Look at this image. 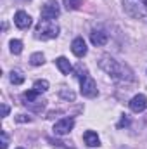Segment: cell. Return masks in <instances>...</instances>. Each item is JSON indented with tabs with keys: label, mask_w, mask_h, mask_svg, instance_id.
Returning a JSON list of instances; mask_svg holds the SVG:
<instances>
[{
	"label": "cell",
	"mask_w": 147,
	"mask_h": 149,
	"mask_svg": "<svg viewBox=\"0 0 147 149\" xmlns=\"http://www.w3.org/2000/svg\"><path fill=\"white\" fill-rule=\"evenodd\" d=\"M61 14V7H59V3L55 2V0H50V2H47L45 5H43V9H42V17L43 19H55L57 16Z\"/></svg>",
	"instance_id": "cell-4"
},
{
	"label": "cell",
	"mask_w": 147,
	"mask_h": 149,
	"mask_svg": "<svg viewBox=\"0 0 147 149\" xmlns=\"http://www.w3.org/2000/svg\"><path fill=\"white\" fill-rule=\"evenodd\" d=\"M99 66L107 74H111L112 78H116V80H126V81L133 80V73L130 71V68L125 66L123 63L112 59L111 56H102L101 61H99Z\"/></svg>",
	"instance_id": "cell-1"
},
{
	"label": "cell",
	"mask_w": 147,
	"mask_h": 149,
	"mask_svg": "<svg viewBox=\"0 0 147 149\" xmlns=\"http://www.w3.org/2000/svg\"><path fill=\"white\" fill-rule=\"evenodd\" d=\"M17 121H30V118H26L24 114H19L17 116Z\"/></svg>",
	"instance_id": "cell-21"
},
{
	"label": "cell",
	"mask_w": 147,
	"mask_h": 149,
	"mask_svg": "<svg viewBox=\"0 0 147 149\" xmlns=\"http://www.w3.org/2000/svg\"><path fill=\"white\" fill-rule=\"evenodd\" d=\"M7 114H9V106L2 104V116H7Z\"/></svg>",
	"instance_id": "cell-20"
},
{
	"label": "cell",
	"mask_w": 147,
	"mask_h": 149,
	"mask_svg": "<svg viewBox=\"0 0 147 149\" xmlns=\"http://www.w3.org/2000/svg\"><path fill=\"white\" fill-rule=\"evenodd\" d=\"M74 127V120L73 118H62L61 121H57L54 125V134L55 135H66L73 130Z\"/></svg>",
	"instance_id": "cell-5"
},
{
	"label": "cell",
	"mask_w": 147,
	"mask_h": 149,
	"mask_svg": "<svg viewBox=\"0 0 147 149\" xmlns=\"http://www.w3.org/2000/svg\"><path fill=\"white\" fill-rule=\"evenodd\" d=\"M7 146H9V135H7V132L3 130V132H2V149H7Z\"/></svg>",
	"instance_id": "cell-18"
},
{
	"label": "cell",
	"mask_w": 147,
	"mask_h": 149,
	"mask_svg": "<svg viewBox=\"0 0 147 149\" xmlns=\"http://www.w3.org/2000/svg\"><path fill=\"white\" fill-rule=\"evenodd\" d=\"M107 33L104 31V30H94L92 33H90V42L94 43V45H97V47H101V45H106L107 43Z\"/></svg>",
	"instance_id": "cell-9"
},
{
	"label": "cell",
	"mask_w": 147,
	"mask_h": 149,
	"mask_svg": "<svg viewBox=\"0 0 147 149\" xmlns=\"http://www.w3.org/2000/svg\"><path fill=\"white\" fill-rule=\"evenodd\" d=\"M14 23H16L17 28L28 30V28L31 26V17H30V14H26L24 10H19V12H16V16H14Z\"/></svg>",
	"instance_id": "cell-7"
},
{
	"label": "cell",
	"mask_w": 147,
	"mask_h": 149,
	"mask_svg": "<svg viewBox=\"0 0 147 149\" xmlns=\"http://www.w3.org/2000/svg\"><path fill=\"white\" fill-rule=\"evenodd\" d=\"M55 64H57V68L61 70V73L62 74H69L71 71H73V66H71V63H69L66 57H57Z\"/></svg>",
	"instance_id": "cell-11"
},
{
	"label": "cell",
	"mask_w": 147,
	"mask_h": 149,
	"mask_svg": "<svg viewBox=\"0 0 147 149\" xmlns=\"http://www.w3.org/2000/svg\"><path fill=\"white\" fill-rule=\"evenodd\" d=\"M38 94L35 88L33 90H28V92H24L23 94V101H24V104H30V102H38Z\"/></svg>",
	"instance_id": "cell-12"
},
{
	"label": "cell",
	"mask_w": 147,
	"mask_h": 149,
	"mask_svg": "<svg viewBox=\"0 0 147 149\" xmlns=\"http://www.w3.org/2000/svg\"><path fill=\"white\" fill-rule=\"evenodd\" d=\"M125 125H128V118H121V121H119L118 127H125Z\"/></svg>",
	"instance_id": "cell-22"
},
{
	"label": "cell",
	"mask_w": 147,
	"mask_h": 149,
	"mask_svg": "<svg viewBox=\"0 0 147 149\" xmlns=\"http://www.w3.org/2000/svg\"><path fill=\"white\" fill-rule=\"evenodd\" d=\"M71 50H73V54L76 57H83L87 54V43H85V40L81 37L74 38L73 43H71Z\"/></svg>",
	"instance_id": "cell-8"
},
{
	"label": "cell",
	"mask_w": 147,
	"mask_h": 149,
	"mask_svg": "<svg viewBox=\"0 0 147 149\" xmlns=\"http://www.w3.org/2000/svg\"><path fill=\"white\" fill-rule=\"evenodd\" d=\"M30 63H31L33 66H40V64H43V63H45V57H43V54H42V52H35V54H31Z\"/></svg>",
	"instance_id": "cell-13"
},
{
	"label": "cell",
	"mask_w": 147,
	"mask_h": 149,
	"mask_svg": "<svg viewBox=\"0 0 147 149\" xmlns=\"http://www.w3.org/2000/svg\"><path fill=\"white\" fill-rule=\"evenodd\" d=\"M83 139H85V144L87 146H90V148H97L99 146V135L95 134V132H92V130H87L85 134H83Z\"/></svg>",
	"instance_id": "cell-10"
},
{
	"label": "cell",
	"mask_w": 147,
	"mask_h": 149,
	"mask_svg": "<svg viewBox=\"0 0 147 149\" xmlns=\"http://www.w3.org/2000/svg\"><path fill=\"white\" fill-rule=\"evenodd\" d=\"M83 3V0H64V5L68 10H74V9H80V5Z\"/></svg>",
	"instance_id": "cell-17"
},
{
	"label": "cell",
	"mask_w": 147,
	"mask_h": 149,
	"mask_svg": "<svg viewBox=\"0 0 147 149\" xmlns=\"http://www.w3.org/2000/svg\"><path fill=\"white\" fill-rule=\"evenodd\" d=\"M10 52L12 54H21L23 52V42L21 40H10Z\"/></svg>",
	"instance_id": "cell-14"
},
{
	"label": "cell",
	"mask_w": 147,
	"mask_h": 149,
	"mask_svg": "<svg viewBox=\"0 0 147 149\" xmlns=\"http://www.w3.org/2000/svg\"><path fill=\"white\" fill-rule=\"evenodd\" d=\"M57 35H59V26L52 23L50 19H42L35 30V37L42 40H50V38H55Z\"/></svg>",
	"instance_id": "cell-3"
},
{
	"label": "cell",
	"mask_w": 147,
	"mask_h": 149,
	"mask_svg": "<svg viewBox=\"0 0 147 149\" xmlns=\"http://www.w3.org/2000/svg\"><path fill=\"white\" fill-rule=\"evenodd\" d=\"M17 149H23V148H17Z\"/></svg>",
	"instance_id": "cell-23"
},
{
	"label": "cell",
	"mask_w": 147,
	"mask_h": 149,
	"mask_svg": "<svg viewBox=\"0 0 147 149\" xmlns=\"http://www.w3.org/2000/svg\"><path fill=\"white\" fill-rule=\"evenodd\" d=\"M33 88H35L37 92H47V90H49V81H47V80H37L35 85H33Z\"/></svg>",
	"instance_id": "cell-15"
},
{
	"label": "cell",
	"mask_w": 147,
	"mask_h": 149,
	"mask_svg": "<svg viewBox=\"0 0 147 149\" xmlns=\"http://www.w3.org/2000/svg\"><path fill=\"white\" fill-rule=\"evenodd\" d=\"M61 95H62V97H66V99H69V101H73V99H74V94L71 92V90H69V92H66V90H61Z\"/></svg>",
	"instance_id": "cell-19"
},
{
	"label": "cell",
	"mask_w": 147,
	"mask_h": 149,
	"mask_svg": "<svg viewBox=\"0 0 147 149\" xmlns=\"http://www.w3.org/2000/svg\"><path fill=\"white\" fill-rule=\"evenodd\" d=\"M76 76L80 80V92H81V95L90 97V99L95 97L97 95V83L94 81V78L88 74V71L81 64L76 66Z\"/></svg>",
	"instance_id": "cell-2"
},
{
	"label": "cell",
	"mask_w": 147,
	"mask_h": 149,
	"mask_svg": "<svg viewBox=\"0 0 147 149\" xmlns=\"http://www.w3.org/2000/svg\"><path fill=\"white\" fill-rule=\"evenodd\" d=\"M147 108V97L144 94H137L130 101V109L133 113H142Z\"/></svg>",
	"instance_id": "cell-6"
},
{
	"label": "cell",
	"mask_w": 147,
	"mask_h": 149,
	"mask_svg": "<svg viewBox=\"0 0 147 149\" xmlns=\"http://www.w3.org/2000/svg\"><path fill=\"white\" fill-rule=\"evenodd\" d=\"M9 78H10V83H14V85H21L24 81V76L19 73V71H12Z\"/></svg>",
	"instance_id": "cell-16"
}]
</instances>
